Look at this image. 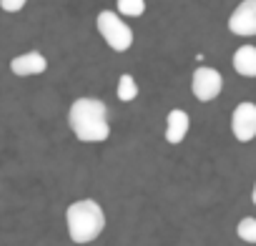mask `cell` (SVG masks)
Masks as SVG:
<instances>
[{
	"mask_svg": "<svg viewBox=\"0 0 256 246\" xmlns=\"http://www.w3.org/2000/svg\"><path fill=\"white\" fill-rule=\"evenodd\" d=\"M68 126L80 144H103L110 136L108 108L98 98H78L68 110Z\"/></svg>",
	"mask_w": 256,
	"mask_h": 246,
	"instance_id": "6da1fadb",
	"label": "cell"
},
{
	"mask_svg": "<svg viewBox=\"0 0 256 246\" xmlns=\"http://www.w3.org/2000/svg\"><path fill=\"white\" fill-rule=\"evenodd\" d=\"M66 226L73 244H90L106 231V211L93 198L73 201L66 211Z\"/></svg>",
	"mask_w": 256,
	"mask_h": 246,
	"instance_id": "7a4b0ae2",
	"label": "cell"
},
{
	"mask_svg": "<svg viewBox=\"0 0 256 246\" xmlns=\"http://www.w3.org/2000/svg\"><path fill=\"white\" fill-rule=\"evenodd\" d=\"M96 26H98V33L103 36V40L108 43L110 50H116V53L131 50V46H134V28L128 26L116 10H100L98 18H96Z\"/></svg>",
	"mask_w": 256,
	"mask_h": 246,
	"instance_id": "3957f363",
	"label": "cell"
},
{
	"mask_svg": "<svg viewBox=\"0 0 256 246\" xmlns=\"http://www.w3.org/2000/svg\"><path fill=\"white\" fill-rule=\"evenodd\" d=\"M191 90L196 96V100L201 103H211L221 96L224 90V76L216 70V68H208V66H201L194 70V78H191Z\"/></svg>",
	"mask_w": 256,
	"mask_h": 246,
	"instance_id": "277c9868",
	"label": "cell"
},
{
	"mask_svg": "<svg viewBox=\"0 0 256 246\" xmlns=\"http://www.w3.org/2000/svg\"><path fill=\"white\" fill-rule=\"evenodd\" d=\"M231 134L241 144H251L256 138V103L244 100L231 113Z\"/></svg>",
	"mask_w": 256,
	"mask_h": 246,
	"instance_id": "5b68a950",
	"label": "cell"
},
{
	"mask_svg": "<svg viewBox=\"0 0 256 246\" xmlns=\"http://www.w3.org/2000/svg\"><path fill=\"white\" fill-rule=\"evenodd\" d=\"M228 30L241 38H254L256 36V0H244L241 6L228 16Z\"/></svg>",
	"mask_w": 256,
	"mask_h": 246,
	"instance_id": "8992f818",
	"label": "cell"
},
{
	"mask_svg": "<svg viewBox=\"0 0 256 246\" xmlns=\"http://www.w3.org/2000/svg\"><path fill=\"white\" fill-rule=\"evenodd\" d=\"M10 70L18 76V78H30V76H40L48 70V60L43 53L38 50H30V53H23V56H16L10 60Z\"/></svg>",
	"mask_w": 256,
	"mask_h": 246,
	"instance_id": "52a82bcc",
	"label": "cell"
},
{
	"mask_svg": "<svg viewBox=\"0 0 256 246\" xmlns=\"http://www.w3.org/2000/svg\"><path fill=\"white\" fill-rule=\"evenodd\" d=\"M188 128H191V116L181 108H174L166 118V141L168 144H184V138L188 136Z\"/></svg>",
	"mask_w": 256,
	"mask_h": 246,
	"instance_id": "ba28073f",
	"label": "cell"
},
{
	"mask_svg": "<svg viewBox=\"0 0 256 246\" xmlns=\"http://www.w3.org/2000/svg\"><path fill=\"white\" fill-rule=\"evenodd\" d=\"M234 70L244 78H256V46L246 43L234 53Z\"/></svg>",
	"mask_w": 256,
	"mask_h": 246,
	"instance_id": "9c48e42d",
	"label": "cell"
},
{
	"mask_svg": "<svg viewBox=\"0 0 256 246\" xmlns=\"http://www.w3.org/2000/svg\"><path fill=\"white\" fill-rule=\"evenodd\" d=\"M116 93H118V100H123V103L136 100V98H138V83H136V78H134L131 73H123V76L118 78Z\"/></svg>",
	"mask_w": 256,
	"mask_h": 246,
	"instance_id": "30bf717a",
	"label": "cell"
},
{
	"mask_svg": "<svg viewBox=\"0 0 256 246\" xmlns=\"http://www.w3.org/2000/svg\"><path fill=\"white\" fill-rule=\"evenodd\" d=\"M146 13V0H118L120 18H141Z\"/></svg>",
	"mask_w": 256,
	"mask_h": 246,
	"instance_id": "8fae6325",
	"label": "cell"
},
{
	"mask_svg": "<svg viewBox=\"0 0 256 246\" xmlns=\"http://www.w3.org/2000/svg\"><path fill=\"white\" fill-rule=\"evenodd\" d=\"M236 234H238L241 241H246V244H256V218H251V216L241 218L238 226H236Z\"/></svg>",
	"mask_w": 256,
	"mask_h": 246,
	"instance_id": "7c38bea8",
	"label": "cell"
},
{
	"mask_svg": "<svg viewBox=\"0 0 256 246\" xmlns=\"http://www.w3.org/2000/svg\"><path fill=\"white\" fill-rule=\"evenodd\" d=\"M0 8L6 13H20L26 8V0H0Z\"/></svg>",
	"mask_w": 256,
	"mask_h": 246,
	"instance_id": "4fadbf2b",
	"label": "cell"
},
{
	"mask_svg": "<svg viewBox=\"0 0 256 246\" xmlns=\"http://www.w3.org/2000/svg\"><path fill=\"white\" fill-rule=\"evenodd\" d=\"M251 204L256 206V184H254V191H251Z\"/></svg>",
	"mask_w": 256,
	"mask_h": 246,
	"instance_id": "5bb4252c",
	"label": "cell"
}]
</instances>
